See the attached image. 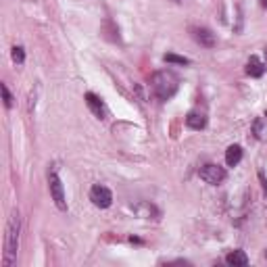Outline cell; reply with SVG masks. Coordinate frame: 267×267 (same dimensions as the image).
I'll use <instances>...</instances> for the list:
<instances>
[{"label":"cell","mask_w":267,"mask_h":267,"mask_svg":"<svg viewBox=\"0 0 267 267\" xmlns=\"http://www.w3.org/2000/svg\"><path fill=\"white\" fill-rule=\"evenodd\" d=\"M150 84H153V92L159 99L169 100L177 92V88H180V79H177L171 71H157L153 79H150Z\"/></svg>","instance_id":"obj_1"},{"label":"cell","mask_w":267,"mask_h":267,"mask_svg":"<svg viewBox=\"0 0 267 267\" xmlns=\"http://www.w3.org/2000/svg\"><path fill=\"white\" fill-rule=\"evenodd\" d=\"M17 242H19V213L13 211L6 224V236H4V265L8 267L17 257Z\"/></svg>","instance_id":"obj_2"},{"label":"cell","mask_w":267,"mask_h":267,"mask_svg":"<svg viewBox=\"0 0 267 267\" xmlns=\"http://www.w3.org/2000/svg\"><path fill=\"white\" fill-rule=\"evenodd\" d=\"M48 184H50V194H52V200L57 202V207L61 211L67 209V202H65V188H63V182L61 177L57 175V171H50L48 173Z\"/></svg>","instance_id":"obj_3"},{"label":"cell","mask_w":267,"mask_h":267,"mask_svg":"<svg viewBox=\"0 0 267 267\" xmlns=\"http://www.w3.org/2000/svg\"><path fill=\"white\" fill-rule=\"evenodd\" d=\"M199 175H200V180H204L207 184L217 186V184H221V182L226 180V169H224V167H219V165L209 163V165H204V167L200 169Z\"/></svg>","instance_id":"obj_4"},{"label":"cell","mask_w":267,"mask_h":267,"mask_svg":"<svg viewBox=\"0 0 267 267\" xmlns=\"http://www.w3.org/2000/svg\"><path fill=\"white\" fill-rule=\"evenodd\" d=\"M90 200L96 204V207L106 209V207H111V202H113V194H111L109 188H104V186L96 184L94 188L90 190Z\"/></svg>","instance_id":"obj_5"},{"label":"cell","mask_w":267,"mask_h":267,"mask_svg":"<svg viewBox=\"0 0 267 267\" xmlns=\"http://www.w3.org/2000/svg\"><path fill=\"white\" fill-rule=\"evenodd\" d=\"M86 104H88V109H90L96 117L99 119H104V113H106V109H104V102L99 99L96 94H92V92H88L86 94Z\"/></svg>","instance_id":"obj_6"},{"label":"cell","mask_w":267,"mask_h":267,"mask_svg":"<svg viewBox=\"0 0 267 267\" xmlns=\"http://www.w3.org/2000/svg\"><path fill=\"white\" fill-rule=\"evenodd\" d=\"M192 35H194V40H197L200 46H207V48H213V46H215V35H213L209 30H204V28H194V30H192Z\"/></svg>","instance_id":"obj_7"},{"label":"cell","mask_w":267,"mask_h":267,"mask_svg":"<svg viewBox=\"0 0 267 267\" xmlns=\"http://www.w3.org/2000/svg\"><path fill=\"white\" fill-rule=\"evenodd\" d=\"M186 126L192 128V130H202L204 126H207V117L199 111H190L188 117H186Z\"/></svg>","instance_id":"obj_8"},{"label":"cell","mask_w":267,"mask_h":267,"mask_svg":"<svg viewBox=\"0 0 267 267\" xmlns=\"http://www.w3.org/2000/svg\"><path fill=\"white\" fill-rule=\"evenodd\" d=\"M263 71H265V65L259 61V57H251V59H248V63H246V73L248 75H251V77H261Z\"/></svg>","instance_id":"obj_9"},{"label":"cell","mask_w":267,"mask_h":267,"mask_svg":"<svg viewBox=\"0 0 267 267\" xmlns=\"http://www.w3.org/2000/svg\"><path fill=\"white\" fill-rule=\"evenodd\" d=\"M240 159H242V148H240L238 144L228 146V150H226V163L230 167H236L240 163Z\"/></svg>","instance_id":"obj_10"},{"label":"cell","mask_w":267,"mask_h":267,"mask_svg":"<svg viewBox=\"0 0 267 267\" xmlns=\"http://www.w3.org/2000/svg\"><path fill=\"white\" fill-rule=\"evenodd\" d=\"M226 263L228 265H234V267H244L248 263V257L244 255V251H232L226 257Z\"/></svg>","instance_id":"obj_11"},{"label":"cell","mask_w":267,"mask_h":267,"mask_svg":"<svg viewBox=\"0 0 267 267\" xmlns=\"http://www.w3.org/2000/svg\"><path fill=\"white\" fill-rule=\"evenodd\" d=\"M163 59L167 61V63H175V65H188V59L177 57V55H165Z\"/></svg>","instance_id":"obj_12"},{"label":"cell","mask_w":267,"mask_h":267,"mask_svg":"<svg viewBox=\"0 0 267 267\" xmlns=\"http://www.w3.org/2000/svg\"><path fill=\"white\" fill-rule=\"evenodd\" d=\"M13 61H15V63H19V65L25 61V52H23L21 46H15V48H13Z\"/></svg>","instance_id":"obj_13"},{"label":"cell","mask_w":267,"mask_h":267,"mask_svg":"<svg viewBox=\"0 0 267 267\" xmlns=\"http://www.w3.org/2000/svg\"><path fill=\"white\" fill-rule=\"evenodd\" d=\"M2 96H4V104L11 109V106H13V96H11V92H8V88L4 84H2Z\"/></svg>","instance_id":"obj_14"},{"label":"cell","mask_w":267,"mask_h":267,"mask_svg":"<svg viewBox=\"0 0 267 267\" xmlns=\"http://www.w3.org/2000/svg\"><path fill=\"white\" fill-rule=\"evenodd\" d=\"M265 57H267V48H265Z\"/></svg>","instance_id":"obj_15"},{"label":"cell","mask_w":267,"mask_h":267,"mask_svg":"<svg viewBox=\"0 0 267 267\" xmlns=\"http://www.w3.org/2000/svg\"><path fill=\"white\" fill-rule=\"evenodd\" d=\"M265 117H267V111H265Z\"/></svg>","instance_id":"obj_16"},{"label":"cell","mask_w":267,"mask_h":267,"mask_svg":"<svg viewBox=\"0 0 267 267\" xmlns=\"http://www.w3.org/2000/svg\"><path fill=\"white\" fill-rule=\"evenodd\" d=\"M265 257H267V253H265Z\"/></svg>","instance_id":"obj_17"}]
</instances>
